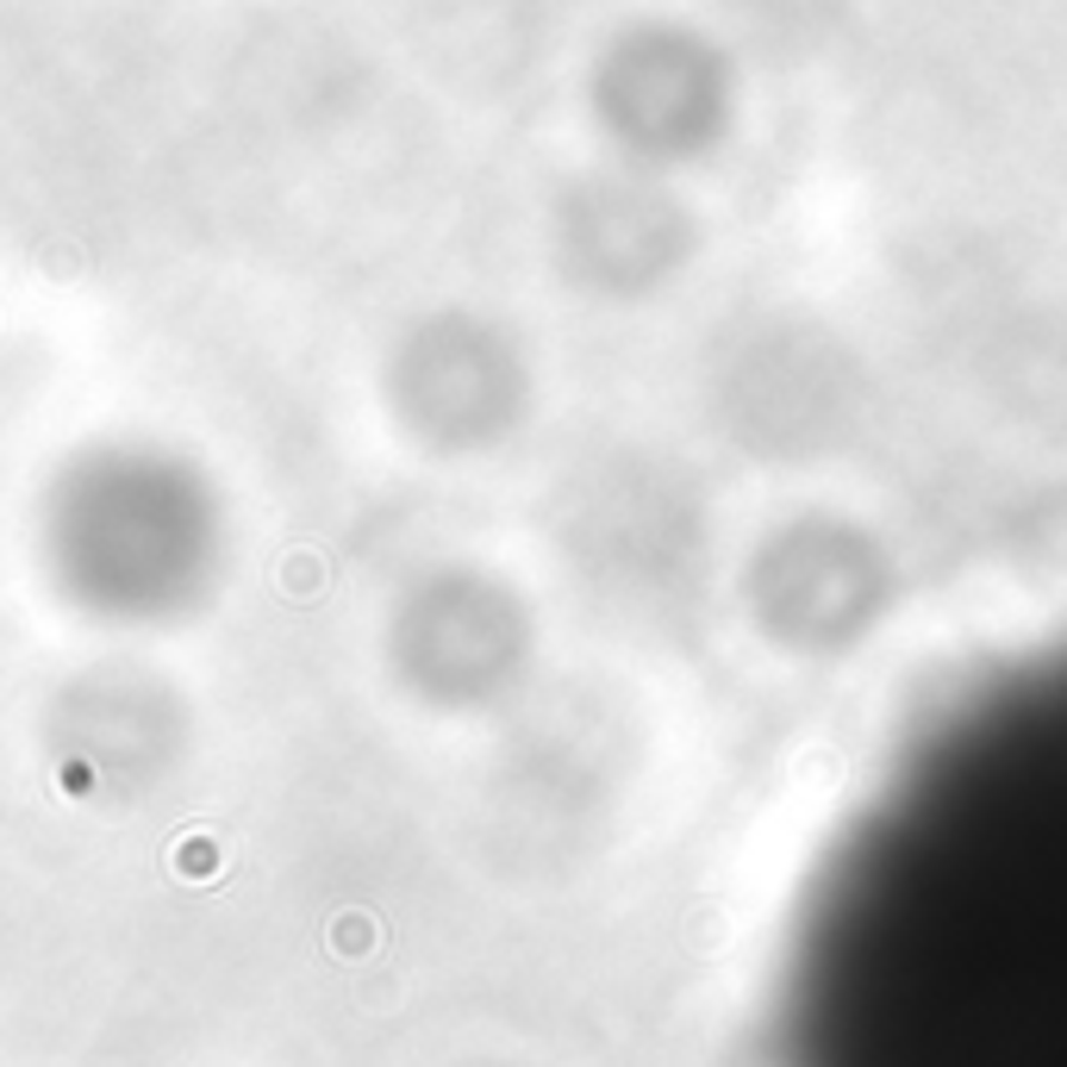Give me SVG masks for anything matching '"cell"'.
Returning <instances> with one entry per match:
<instances>
[{
  "label": "cell",
  "instance_id": "6da1fadb",
  "mask_svg": "<svg viewBox=\"0 0 1067 1067\" xmlns=\"http://www.w3.org/2000/svg\"><path fill=\"white\" fill-rule=\"evenodd\" d=\"M786 1067H1067V649L961 699L862 812L793 956Z\"/></svg>",
  "mask_w": 1067,
  "mask_h": 1067
}]
</instances>
